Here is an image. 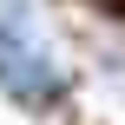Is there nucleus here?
I'll list each match as a JSON object with an SVG mask.
<instances>
[{
	"instance_id": "1",
	"label": "nucleus",
	"mask_w": 125,
	"mask_h": 125,
	"mask_svg": "<svg viewBox=\"0 0 125 125\" xmlns=\"http://www.w3.org/2000/svg\"><path fill=\"white\" fill-rule=\"evenodd\" d=\"M26 53H53L46 20L33 0H0V59H26Z\"/></svg>"
}]
</instances>
